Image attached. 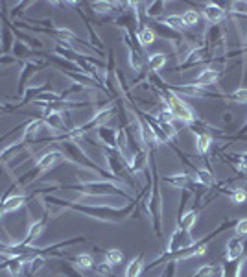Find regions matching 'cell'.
<instances>
[{"label":"cell","mask_w":247,"mask_h":277,"mask_svg":"<svg viewBox=\"0 0 247 277\" xmlns=\"http://www.w3.org/2000/svg\"><path fill=\"white\" fill-rule=\"evenodd\" d=\"M181 17H183V22H185V26H196L197 22H199V19H201V17H199V13H197V11H194V10L185 11Z\"/></svg>","instance_id":"obj_29"},{"label":"cell","mask_w":247,"mask_h":277,"mask_svg":"<svg viewBox=\"0 0 247 277\" xmlns=\"http://www.w3.org/2000/svg\"><path fill=\"white\" fill-rule=\"evenodd\" d=\"M50 220H52V216H50V213L46 211L45 215H43V218H39V220H36L31 224L30 229H28V233H26V236H24V240H20V244H22V246H33L37 238L45 233L46 226H48V222Z\"/></svg>","instance_id":"obj_7"},{"label":"cell","mask_w":247,"mask_h":277,"mask_svg":"<svg viewBox=\"0 0 247 277\" xmlns=\"http://www.w3.org/2000/svg\"><path fill=\"white\" fill-rule=\"evenodd\" d=\"M162 100H164V103L170 108V111L173 113L175 120H181V122H187V124H192L196 120V115H194V111H192L190 108H188V103L183 102L181 98L175 96L171 91L166 89V91L162 92Z\"/></svg>","instance_id":"obj_4"},{"label":"cell","mask_w":247,"mask_h":277,"mask_svg":"<svg viewBox=\"0 0 247 277\" xmlns=\"http://www.w3.org/2000/svg\"><path fill=\"white\" fill-rule=\"evenodd\" d=\"M98 137L109 150H118V129L101 126V128H98Z\"/></svg>","instance_id":"obj_12"},{"label":"cell","mask_w":247,"mask_h":277,"mask_svg":"<svg viewBox=\"0 0 247 277\" xmlns=\"http://www.w3.org/2000/svg\"><path fill=\"white\" fill-rule=\"evenodd\" d=\"M232 100H236V102L240 103H247V89H238V91H234V94H232Z\"/></svg>","instance_id":"obj_36"},{"label":"cell","mask_w":247,"mask_h":277,"mask_svg":"<svg viewBox=\"0 0 247 277\" xmlns=\"http://www.w3.org/2000/svg\"><path fill=\"white\" fill-rule=\"evenodd\" d=\"M19 59L13 56H0V65H13V63H17Z\"/></svg>","instance_id":"obj_38"},{"label":"cell","mask_w":247,"mask_h":277,"mask_svg":"<svg viewBox=\"0 0 247 277\" xmlns=\"http://www.w3.org/2000/svg\"><path fill=\"white\" fill-rule=\"evenodd\" d=\"M216 80H218V72L214 68H205V71H201L197 74V78L194 80V85H197V87H208Z\"/></svg>","instance_id":"obj_16"},{"label":"cell","mask_w":247,"mask_h":277,"mask_svg":"<svg viewBox=\"0 0 247 277\" xmlns=\"http://www.w3.org/2000/svg\"><path fill=\"white\" fill-rule=\"evenodd\" d=\"M43 203H48V205H56L61 209H72L78 211L81 215L89 216V218H96V220L101 222H122L129 218V216L135 213V203L131 201L129 205H126L124 209H116V207H107V205H89V203H78V201H66L56 198V196L45 194L43 196Z\"/></svg>","instance_id":"obj_1"},{"label":"cell","mask_w":247,"mask_h":277,"mask_svg":"<svg viewBox=\"0 0 247 277\" xmlns=\"http://www.w3.org/2000/svg\"><path fill=\"white\" fill-rule=\"evenodd\" d=\"M0 56H2V52H0Z\"/></svg>","instance_id":"obj_42"},{"label":"cell","mask_w":247,"mask_h":277,"mask_svg":"<svg viewBox=\"0 0 247 277\" xmlns=\"http://www.w3.org/2000/svg\"><path fill=\"white\" fill-rule=\"evenodd\" d=\"M129 63L135 71H142V65H144V59H142V52L138 48H131L129 50Z\"/></svg>","instance_id":"obj_26"},{"label":"cell","mask_w":247,"mask_h":277,"mask_svg":"<svg viewBox=\"0 0 247 277\" xmlns=\"http://www.w3.org/2000/svg\"><path fill=\"white\" fill-rule=\"evenodd\" d=\"M39 50H33V48H30L28 45H24V43L20 41H15V45H13V50H11V56L17 57V59H22V61H26V59H30L31 56H36Z\"/></svg>","instance_id":"obj_14"},{"label":"cell","mask_w":247,"mask_h":277,"mask_svg":"<svg viewBox=\"0 0 247 277\" xmlns=\"http://www.w3.org/2000/svg\"><path fill=\"white\" fill-rule=\"evenodd\" d=\"M197 222V211H188V213H185V215H179V224H177V227H181V229L185 231H190L192 227L196 226Z\"/></svg>","instance_id":"obj_18"},{"label":"cell","mask_w":247,"mask_h":277,"mask_svg":"<svg viewBox=\"0 0 247 277\" xmlns=\"http://www.w3.org/2000/svg\"><path fill=\"white\" fill-rule=\"evenodd\" d=\"M138 126H140V143L144 144V148L146 152H155L159 148V141H157L155 133H153V129L150 128V124L144 120V118H138Z\"/></svg>","instance_id":"obj_10"},{"label":"cell","mask_w":247,"mask_h":277,"mask_svg":"<svg viewBox=\"0 0 247 277\" xmlns=\"http://www.w3.org/2000/svg\"><path fill=\"white\" fill-rule=\"evenodd\" d=\"M243 157H247V154H245V155H243Z\"/></svg>","instance_id":"obj_41"},{"label":"cell","mask_w":247,"mask_h":277,"mask_svg":"<svg viewBox=\"0 0 247 277\" xmlns=\"http://www.w3.org/2000/svg\"><path fill=\"white\" fill-rule=\"evenodd\" d=\"M61 189H66V190H76L80 192L81 196H122L126 200H131V196L124 192L122 189H118L115 183L111 181H105V180H98V181H80L76 185H59V190ZM133 201V200H131Z\"/></svg>","instance_id":"obj_3"},{"label":"cell","mask_w":247,"mask_h":277,"mask_svg":"<svg viewBox=\"0 0 247 277\" xmlns=\"http://www.w3.org/2000/svg\"><path fill=\"white\" fill-rule=\"evenodd\" d=\"M234 233H236V236H247V218H242V220L236 222Z\"/></svg>","instance_id":"obj_35"},{"label":"cell","mask_w":247,"mask_h":277,"mask_svg":"<svg viewBox=\"0 0 247 277\" xmlns=\"http://www.w3.org/2000/svg\"><path fill=\"white\" fill-rule=\"evenodd\" d=\"M203 15L207 17V21L212 22V24H218V22L223 21V17H225V11L216 4H207L203 8Z\"/></svg>","instance_id":"obj_15"},{"label":"cell","mask_w":247,"mask_h":277,"mask_svg":"<svg viewBox=\"0 0 247 277\" xmlns=\"http://www.w3.org/2000/svg\"><path fill=\"white\" fill-rule=\"evenodd\" d=\"M36 196L33 194H11L8 200H2L0 198V213H2V216L4 215H10V213H13V211L20 209L22 205H26L30 200H33Z\"/></svg>","instance_id":"obj_9"},{"label":"cell","mask_w":247,"mask_h":277,"mask_svg":"<svg viewBox=\"0 0 247 277\" xmlns=\"http://www.w3.org/2000/svg\"><path fill=\"white\" fill-rule=\"evenodd\" d=\"M164 65H166V56L164 54H152V56L148 57V68L152 72L161 71Z\"/></svg>","instance_id":"obj_23"},{"label":"cell","mask_w":247,"mask_h":277,"mask_svg":"<svg viewBox=\"0 0 247 277\" xmlns=\"http://www.w3.org/2000/svg\"><path fill=\"white\" fill-rule=\"evenodd\" d=\"M0 76H6V74H4V72H0Z\"/></svg>","instance_id":"obj_40"},{"label":"cell","mask_w":247,"mask_h":277,"mask_svg":"<svg viewBox=\"0 0 247 277\" xmlns=\"http://www.w3.org/2000/svg\"><path fill=\"white\" fill-rule=\"evenodd\" d=\"M243 253V240L240 236H234L227 242V250H225V261L227 262H234L238 261Z\"/></svg>","instance_id":"obj_13"},{"label":"cell","mask_w":247,"mask_h":277,"mask_svg":"<svg viewBox=\"0 0 247 277\" xmlns=\"http://www.w3.org/2000/svg\"><path fill=\"white\" fill-rule=\"evenodd\" d=\"M218 273L216 266H212V264H205V266L197 268L196 272L192 273V277H214Z\"/></svg>","instance_id":"obj_28"},{"label":"cell","mask_w":247,"mask_h":277,"mask_svg":"<svg viewBox=\"0 0 247 277\" xmlns=\"http://www.w3.org/2000/svg\"><path fill=\"white\" fill-rule=\"evenodd\" d=\"M56 272H61L63 275H66V277H83L81 273H78L76 270L70 266V264H65V262H61V266L57 268Z\"/></svg>","instance_id":"obj_33"},{"label":"cell","mask_w":247,"mask_h":277,"mask_svg":"<svg viewBox=\"0 0 247 277\" xmlns=\"http://www.w3.org/2000/svg\"><path fill=\"white\" fill-rule=\"evenodd\" d=\"M212 146V137L208 133H199L196 137V148L199 154H207Z\"/></svg>","instance_id":"obj_25"},{"label":"cell","mask_w":247,"mask_h":277,"mask_svg":"<svg viewBox=\"0 0 247 277\" xmlns=\"http://www.w3.org/2000/svg\"><path fill=\"white\" fill-rule=\"evenodd\" d=\"M162 181L168 185H171V187H177V189H187L188 185L192 183L190 176L188 174H171V176H164L162 178Z\"/></svg>","instance_id":"obj_17"},{"label":"cell","mask_w":247,"mask_h":277,"mask_svg":"<svg viewBox=\"0 0 247 277\" xmlns=\"http://www.w3.org/2000/svg\"><path fill=\"white\" fill-rule=\"evenodd\" d=\"M0 19H2V36H0V52L2 56H10L15 45V36L11 31V22L6 17V11L0 10Z\"/></svg>","instance_id":"obj_8"},{"label":"cell","mask_w":247,"mask_h":277,"mask_svg":"<svg viewBox=\"0 0 247 277\" xmlns=\"http://www.w3.org/2000/svg\"><path fill=\"white\" fill-rule=\"evenodd\" d=\"M31 2H20V4H15L13 6V10H11V17H19V13L22 15V10L26 8H30Z\"/></svg>","instance_id":"obj_37"},{"label":"cell","mask_w":247,"mask_h":277,"mask_svg":"<svg viewBox=\"0 0 247 277\" xmlns=\"http://www.w3.org/2000/svg\"><path fill=\"white\" fill-rule=\"evenodd\" d=\"M103 257H105V261L109 266H116V264H120L124 261V253L118 250V248H111V250H105L103 252Z\"/></svg>","instance_id":"obj_21"},{"label":"cell","mask_w":247,"mask_h":277,"mask_svg":"<svg viewBox=\"0 0 247 277\" xmlns=\"http://www.w3.org/2000/svg\"><path fill=\"white\" fill-rule=\"evenodd\" d=\"M96 13H109V11L115 10L116 4H109V2H94V4H89Z\"/></svg>","instance_id":"obj_31"},{"label":"cell","mask_w":247,"mask_h":277,"mask_svg":"<svg viewBox=\"0 0 247 277\" xmlns=\"http://www.w3.org/2000/svg\"><path fill=\"white\" fill-rule=\"evenodd\" d=\"M245 200H247V192L243 189H236L234 192H232V201H234L236 205L245 203Z\"/></svg>","instance_id":"obj_34"},{"label":"cell","mask_w":247,"mask_h":277,"mask_svg":"<svg viewBox=\"0 0 247 277\" xmlns=\"http://www.w3.org/2000/svg\"><path fill=\"white\" fill-rule=\"evenodd\" d=\"M72 261H76V264L81 270H94V259H92L91 253H80V255L72 257Z\"/></svg>","instance_id":"obj_22"},{"label":"cell","mask_w":247,"mask_h":277,"mask_svg":"<svg viewBox=\"0 0 247 277\" xmlns=\"http://www.w3.org/2000/svg\"><path fill=\"white\" fill-rule=\"evenodd\" d=\"M238 170H240L242 174H247V157H243V155H242V159H240V163H238Z\"/></svg>","instance_id":"obj_39"},{"label":"cell","mask_w":247,"mask_h":277,"mask_svg":"<svg viewBox=\"0 0 247 277\" xmlns=\"http://www.w3.org/2000/svg\"><path fill=\"white\" fill-rule=\"evenodd\" d=\"M63 161H65V155H63L61 150H45V152L37 157L33 168H30L28 172H24V174H20L17 180H13V183L17 185V189H19V187L20 189H26V187L30 183H33L41 174L56 168L57 164L63 163Z\"/></svg>","instance_id":"obj_2"},{"label":"cell","mask_w":247,"mask_h":277,"mask_svg":"<svg viewBox=\"0 0 247 277\" xmlns=\"http://www.w3.org/2000/svg\"><path fill=\"white\" fill-rule=\"evenodd\" d=\"M162 24L168 26V28H171L173 31H181L183 28H187L185 26V22H183V17L181 15H168L162 19Z\"/></svg>","instance_id":"obj_24"},{"label":"cell","mask_w":247,"mask_h":277,"mask_svg":"<svg viewBox=\"0 0 247 277\" xmlns=\"http://www.w3.org/2000/svg\"><path fill=\"white\" fill-rule=\"evenodd\" d=\"M155 39H157L155 31H153L152 28H148V26L140 28L138 33H136V41H138V45H140V46L152 45V43H155Z\"/></svg>","instance_id":"obj_20"},{"label":"cell","mask_w":247,"mask_h":277,"mask_svg":"<svg viewBox=\"0 0 247 277\" xmlns=\"http://www.w3.org/2000/svg\"><path fill=\"white\" fill-rule=\"evenodd\" d=\"M142 262H144V257H142V253H140V255H136L135 259L127 264L126 277H140L142 270H144V264H142Z\"/></svg>","instance_id":"obj_19"},{"label":"cell","mask_w":247,"mask_h":277,"mask_svg":"<svg viewBox=\"0 0 247 277\" xmlns=\"http://www.w3.org/2000/svg\"><path fill=\"white\" fill-rule=\"evenodd\" d=\"M203 56H205V50H192L190 54H188L187 61H185V67H192V65H196V63H199L203 59Z\"/></svg>","instance_id":"obj_30"},{"label":"cell","mask_w":247,"mask_h":277,"mask_svg":"<svg viewBox=\"0 0 247 277\" xmlns=\"http://www.w3.org/2000/svg\"><path fill=\"white\" fill-rule=\"evenodd\" d=\"M162 11H164V2H153V4H148L146 15L150 19H157L162 15Z\"/></svg>","instance_id":"obj_27"},{"label":"cell","mask_w":247,"mask_h":277,"mask_svg":"<svg viewBox=\"0 0 247 277\" xmlns=\"http://www.w3.org/2000/svg\"><path fill=\"white\" fill-rule=\"evenodd\" d=\"M43 118V122L45 126L52 129V131H56L57 135H65L68 129H66V124H65V118L61 113H46V115H41Z\"/></svg>","instance_id":"obj_11"},{"label":"cell","mask_w":247,"mask_h":277,"mask_svg":"<svg viewBox=\"0 0 247 277\" xmlns=\"http://www.w3.org/2000/svg\"><path fill=\"white\" fill-rule=\"evenodd\" d=\"M48 67V63L39 59V61H33V59H26L22 61V67H20L19 74V87H17V96H24L26 89H28V82L36 76L37 72L43 71V68Z\"/></svg>","instance_id":"obj_5"},{"label":"cell","mask_w":247,"mask_h":277,"mask_svg":"<svg viewBox=\"0 0 247 277\" xmlns=\"http://www.w3.org/2000/svg\"><path fill=\"white\" fill-rule=\"evenodd\" d=\"M192 244H194V240H192L190 233L181 229V227H175L170 236L168 248L164 250V255H170V253H175V252H179V250H185V248L192 246Z\"/></svg>","instance_id":"obj_6"},{"label":"cell","mask_w":247,"mask_h":277,"mask_svg":"<svg viewBox=\"0 0 247 277\" xmlns=\"http://www.w3.org/2000/svg\"><path fill=\"white\" fill-rule=\"evenodd\" d=\"M20 108H24V103L22 102L20 103H2L0 102V115H11Z\"/></svg>","instance_id":"obj_32"}]
</instances>
